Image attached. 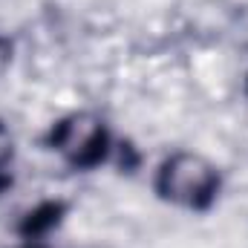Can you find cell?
I'll return each instance as SVG.
<instances>
[{
  "label": "cell",
  "mask_w": 248,
  "mask_h": 248,
  "mask_svg": "<svg viewBox=\"0 0 248 248\" xmlns=\"http://www.w3.org/2000/svg\"><path fill=\"white\" fill-rule=\"evenodd\" d=\"M9 147H12V144H9V136H6V130L0 127V165L9 159Z\"/></svg>",
  "instance_id": "cell-3"
},
{
  "label": "cell",
  "mask_w": 248,
  "mask_h": 248,
  "mask_svg": "<svg viewBox=\"0 0 248 248\" xmlns=\"http://www.w3.org/2000/svg\"><path fill=\"white\" fill-rule=\"evenodd\" d=\"M95 139H98V124L93 119H87V116L72 119L61 133V150L69 156H84L95 144Z\"/></svg>",
  "instance_id": "cell-2"
},
{
  "label": "cell",
  "mask_w": 248,
  "mask_h": 248,
  "mask_svg": "<svg viewBox=\"0 0 248 248\" xmlns=\"http://www.w3.org/2000/svg\"><path fill=\"white\" fill-rule=\"evenodd\" d=\"M162 185L176 202H199L211 187V168L199 156H176L165 168Z\"/></svg>",
  "instance_id": "cell-1"
}]
</instances>
